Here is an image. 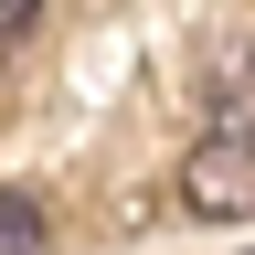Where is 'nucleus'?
Wrapping results in <instances>:
<instances>
[{
	"instance_id": "2",
	"label": "nucleus",
	"mask_w": 255,
	"mask_h": 255,
	"mask_svg": "<svg viewBox=\"0 0 255 255\" xmlns=\"http://www.w3.org/2000/svg\"><path fill=\"white\" fill-rule=\"evenodd\" d=\"M213 96L255 117V11H234V21L213 32Z\"/></svg>"
},
{
	"instance_id": "3",
	"label": "nucleus",
	"mask_w": 255,
	"mask_h": 255,
	"mask_svg": "<svg viewBox=\"0 0 255 255\" xmlns=\"http://www.w3.org/2000/svg\"><path fill=\"white\" fill-rule=\"evenodd\" d=\"M43 234H53V223H43V202L0 181V255H43Z\"/></svg>"
},
{
	"instance_id": "1",
	"label": "nucleus",
	"mask_w": 255,
	"mask_h": 255,
	"mask_svg": "<svg viewBox=\"0 0 255 255\" xmlns=\"http://www.w3.org/2000/svg\"><path fill=\"white\" fill-rule=\"evenodd\" d=\"M181 202L202 213V223H255V128H202L181 159Z\"/></svg>"
},
{
	"instance_id": "4",
	"label": "nucleus",
	"mask_w": 255,
	"mask_h": 255,
	"mask_svg": "<svg viewBox=\"0 0 255 255\" xmlns=\"http://www.w3.org/2000/svg\"><path fill=\"white\" fill-rule=\"evenodd\" d=\"M43 21V0H0V43H11V32H32Z\"/></svg>"
}]
</instances>
